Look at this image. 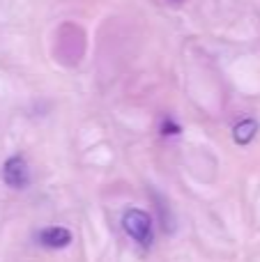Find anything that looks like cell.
<instances>
[{
  "mask_svg": "<svg viewBox=\"0 0 260 262\" xmlns=\"http://www.w3.org/2000/svg\"><path fill=\"white\" fill-rule=\"evenodd\" d=\"M170 3H180V0H170Z\"/></svg>",
  "mask_w": 260,
  "mask_h": 262,
  "instance_id": "6",
  "label": "cell"
},
{
  "mask_svg": "<svg viewBox=\"0 0 260 262\" xmlns=\"http://www.w3.org/2000/svg\"><path fill=\"white\" fill-rule=\"evenodd\" d=\"M256 134H258V122L253 118L242 120V122H237L233 129V138L237 145H249L253 138H256Z\"/></svg>",
  "mask_w": 260,
  "mask_h": 262,
  "instance_id": "4",
  "label": "cell"
},
{
  "mask_svg": "<svg viewBox=\"0 0 260 262\" xmlns=\"http://www.w3.org/2000/svg\"><path fill=\"white\" fill-rule=\"evenodd\" d=\"M122 228L136 244L145 246V249L152 246L155 232H152V219L147 212H143V209H129L122 216Z\"/></svg>",
  "mask_w": 260,
  "mask_h": 262,
  "instance_id": "1",
  "label": "cell"
},
{
  "mask_svg": "<svg viewBox=\"0 0 260 262\" xmlns=\"http://www.w3.org/2000/svg\"><path fill=\"white\" fill-rule=\"evenodd\" d=\"M180 131H182V129H180V124L175 122V120L168 118V120H164V122H161V134H164V136H178Z\"/></svg>",
  "mask_w": 260,
  "mask_h": 262,
  "instance_id": "5",
  "label": "cell"
},
{
  "mask_svg": "<svg viewBox=\"0 0 260 262\" xmlns=\"http://www.w3.org/2000/svg\"><path fill=\"white\" fill-rule=\"evenodd\" d=\"M39 244L46 249H64L72 244V232L62 226H51L39 232Z\"/></svg>",
  "mask_w": 260,
  "mask_h": 262,
  "instance_id": "3",
  "label": "cell"
},
{
  "mask_svg": "<svg viewBox=\"0 0 260 262\" xmlns=\"http://www.w3.org/2000/svg\"><path fill=\"white\" fill-rule=\"evenodd\" d=\"M3 180L12 189H26L30 182V170L23 157H9L3 168Z\"/></svg>",
  "mask_w": 260,
  "mask_h": 262,
  "instance_id": "2",
  "label": "cell"
}]
</instances>
